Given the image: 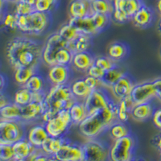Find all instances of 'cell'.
Listing matches in <instances>:
<instances>
[{"label":"cell","mask_w":161,"mask_h":161,"mask_svg":"<svg viewBox=\"0 0 161 161\" xmlns=\"http://www.w3.org/2000/svg\"><path fill=\"white\" fill-rule=\"evenodd\" d=\"M6 56L14 69L20 67L36 69L43 59V49L36 40L27 37H15L7 44Z\"/></svg>","instance_id":"1"},{"label":"cell","mask_w":161,"mask_h":161,"mask_svg":"<svg viewBox=\"0 0 161 161\" xmlns=\"http://www.w3.org/2000/svg\"><path fill=\"white\" fill-rule=\"evenodd\" d=\"M77 100L70 86L67 84L53 86L46 93L44 100V113L41 118L43 122H48L55 117L60 110H69Z\"/></svg>","instance_id":"2"},{"label":"cell","mask_w":161,"mask_h":161,"mask_svg":"<svg viewBox=\"0 0 161 161\" xmlns=\"http://www.w3.org/2000/svg\"><path fill=\"white\" fill-rule=\"evenodd\" d=\"M17 25L20 31L31 35L44 32L49 23L48 13L33 11L27 15H17Z\"/></svg>","instance_id":"3"},{"label":"cell","mask_w":161,"mask_h":161,"mask_svg":"<svg viewBox=\"0 0 161 161\" xmlns=\"http://www.w3.org/2000/svg\"><path fill=\"white\" fill-rule=\"evenodd\" d=\"M25 138L24 123L20 120L1 119L0 144H13Z\"/></svg>","instance_id":"4"},{"label":"cell","mask_w":161,"mask_h":161,"mask_svg":"<svg viewBox=\"0 0 161 161\" xmlns=\"http://www.w3.org/2000/svg\"><path fill=\"white\" fill-rule=\"evenodd\" d=\"M136 141L131 136L114 140L110 149V159L112 161H128L132 159Z\"/></svg>","instance_id":"5"},{"label":"cell","mask_w":161,"mask_h":161,"mask_svg":"<svg viewBox=\"0 0 161 161\" xmlns=\"http://www.w3.org/2000/svg\"><path fill=\"white\" fill-rule=\"evenodd\" d=\"M79 130L83 136L89 139H95L106 130H108L109 126L103 119L98 111L88 115L78 125Z\"/></svg>","instance_id":"6"},{"label":"cell","mask_w":161,"mask_h":161,"mask_svg":"<svg viewBox=\"0 0 161 161\" xmlns=\"http://www.w3.org/2000/svg\"><path fill=\"white\" fill-rule=\"evenodd\" d=\"M73 125L69 110H60L55 117L44 123L45 128L49 136L63 137Z\"/></svg>","instance_id":"7"},{"label":"cell","mask_w":161,"mask_h":161,"mask_svg":"<svg viewBox=\"0 0 161 161\" xmlns=\"http://www.w3.org/2000/svg\"><path fill=\"white\" fill-rule=\"evenodd\" d=\"M85 161H103L110 159V147L97 139H90L82 145Z\"/></svg>","instance_id":"8"},{"label":"cell","mask_w":161,"mask_h":161,"mask_svg":"<svg viewBox=\"0 0 161 161\" xmlns=\"http://www.w3.org/2000/svg\"><path fill=\"white\" fill-rule=\"evenodd\" d=\"M68 41L64 40L59 33H54L47 40L43 49V60L49 67L55 65L56 53L62 48L68 47Z\"/></svg>","instance_id":"9"},{"label":"cell","mask_w":161,"mask_h":161,"mask_svg":"<svg viewBox=\"0 0 161 161\" xmlns=\"http://www.w3.org/2000/svg\"><path fill=\"white\" fill-rule=\"evenodd\" d=\"M56 160L80 161L84 160V151L82 145L73 143L67 139L60 150L54 155Z\"/></svg>","instance_id":"10"},{"label":"cell","mask_w":161,"mask_h":161,"mask_svg":"<svg viewBox=\"0 0 161 161\" xmlns=\"http://www.w3.org/2000/svg\"><path fill=\"white\" fill-rule=\"evenodd\" d=\"M110 97L105 90L97 88L92 90L89 96L84 100L85 106L88 115L98 111L101 109L104 108L108 104Z\"/></svg>","instance_id":"11"},{"label":"cell","mask_w":161,"mask_h":161,"mask_svg":"<svg viewBox=\"0 0 161 161\" xmlns=\"http://www.w3.org/2000/svg\"><path fill=\"white\" fill-rule=\"evenodd\" d=\"M130 96L136 104L150 102L156 97V91L152 81L136 85L130 93Z\"/></svg>","instance_id":"12"},{"label":"cell","mask_w":161,"mask_h":161,"mask_svg":"<svg viewBox=\"0 0 161 161\" xmlns=\"http://www.w3.org/2000/svg\"><path fill=\"white\" fill-rule=\"evenodd\" d=\"M44 113V101H31V103L21 106V119L23 123H30L34 120L42 118Z\"/></svg>","instance_id":"13"},{"label":"cell","mask_w":161,"mask_h":161,"mask_svg":"<svg viewBox=\"0 0 161 161\" xmlns=\"http://www.w3.org/2000/svg\"><path fill=\"white\" fill-rule=\"evenodd\" d=\"M136 86L135 80L128 73H124L111 87L114 95L119 100L129 96Z\"/></svg>","instance_id":"14"},{"label":"cell","mask_w":161,"mask_h":161,"mask_svg":"<svg viewBox=\"0 0 161 161\" xmlns=\"http://www.w3.org/2000/svg\"><path fill=\"white\" fill-rule=\"evenodd\" d=\"M155 19V14L152 9L145 4H142L139 9L136 11V13L131 18L133 24L136 27L140 28H147Z\"/></svg>","instance_id":"15"},{"label":"cell","mask_w":161,"mask_h":161,"mask_svg":"<svg viewBox=\"0 0 161 161\" xmlns=\"http://www.w3.org/2000/svg\"><path fill=\"white\" fill-rule=\"evenodd\" d=\"M48 77L53 86L67 84L70 77L69 68L66 65L55 64L50 67Z\"/></svg>","instance_id":"16"},{"label":"cell","mask_w":161,"mask_h":161,"mask_svg":"<svg viewBox=\"0 0 161 161\" xmlns=\"http://www.w3.org/2000/svg\"><path fill=\"white\" fill-rule=\"evenodd\" d=\"M69 12L71 18H82L91 15L93 13L91 2L89 0H73L69 7Z\"/></svg>","instance_id":"17"},{"label":"cell","mask_w":161,"mask_h":161,"mask_svg":"<svg viewBox=\"0 0 161 161\" xmlns=\"http://www.w3.org/2000/svg\"><path fill=\"white\" fill-rule=\"evenodd\" d=\"M12 147L14 151V160L15 161L28 159L32 152L36 148V147L33 146L26 138L13 143Z\"/></svg>","instance_id":"18"},{"label":"cell","mask_w":161,"mask_h":161,"mask_svg":"<svg viewBox=\"0 0 161 161\" xmlns=\"http://www.w3.org/2000/svg\"><path fill=\"white\" fill-rule=\"evenodd\" d=\"M95 58L89 51L79 52L73 54L72 64L74 68L80 72H87L94 64Z\"/></svg>","instance_id":"19"},{"label":"cell","mask_w":161,"mask_h":161,"mask_svg":"<svg viewBox=\"0 0 161 161\" xmlns=\"http://www.w3.org/2000/svg\"><path fill=\"white\" fill-rule=\"evenodd\" d=\"M69 24L81 34H86L93 36L98 33L93 26L90 15L82 18H70Z\"/></svg>","instance_id":"20"},{"label":"cell","mask_w":161,"mask_h":161,"mask_svg":"<svg viewBox=\"0 0 161 161\" xmlns=\"http://www.w3.org/2000/svg\"><path fill=\"white\" fill-rule=\"evenodd\" d=\"M49 135L44 125H36L30 129L27 139L33 146L41 147L44 141L48 139Z\"/></svg>","instance_id":"21"},{"label":"cell","mask_w":161,"mask_h":161,"mask_svg":"<svg viewBox=\"0 0 161 161\" xmlns=\"http://www.w3.org/2000/svg\"><path fill=\"white\" fill-rule=\"evenodd\" d=\"M92 46V36L80 33L77 37L68 43V48L73 53L88 51Z\"/></svg>","instance_id":"22"},{"label":"cell","mask_w":161,"mask_h":161,"mask_svg":"<svg viewBox=\"0 0 161 161\" xmlns=\"http://www.w3.org/2000/svg\"><path fill=\"white\" fill-rule=\"evenodd\" d=\"M154 108L150 102L136 104L132 109L131 116L136 121H144L152 117Z\"/></svg>","instance_id":"23"},{"label":"cell","mask_w":161,"mask_h":161,"mask_svg":"<svg viewBox=\"0 0 161 161\" xmlns=\"http://www.w3.org/2000/svg\"><path fill=\"white\" fill-rule=\"evenodd\" d=\"M113 3L114 8L123 10L131 19L143 3L142 0H113Z\"/></svg>","instance_id":"24"},{"label":"cell","mask_w":161,"mask_h":161,"mask_svg":"<svg viewBox=\"0 0 161 161\" xmlns=\"http://www.w3.org/2000/svg\"><path fill=\"white\" fill-rule=\"evenodd\" d=\"M136 103L132 99L130 94L119 100V110H118V119L121 122L126 123L131 114V111Z\"/></svg>","instance_id":"25"},{"label":"cell","mask_w":161,"mask_h":161,"mask_svg":"<svg viewBox=\"0 0 161 161\" xmlns=\"http://www.w3.org/2000/svg\"><path fill=\"white\" fill-rule=\"evenodd\" d=\"M67 139H68L64 137V136H63V137L48 136V139L44 141V143L41 146V148L45 153L48 154V156L54 158V155L60 150V147L65 143Z\"/></svg>","instance_id":"26"},{"label":"cell","mask_w":161,"mask_h":161,"mask_svg":"<svg viewBox=\"0 0 161 161\" xmlns=\"http://www.w3.org/2000/svg\"><path fill=\"white\" fill-rule=\"evenodd\" d=\"M70 116H71L73 124L79 125L87 116L88 114L86 111L84 101L77 100L73 103L69 109Z\"/></svg>","instance_id":"27"},{"label":"cell","mask_w":161,"mask_h":161,"mask_svg":"<svg viewBox=\"0 0 161 161\" xmlns=\"http://www.w3.org/2000/svg\"><path fill=\"white\" fill-rule=\"evenodd\" d=\"M1 119L8 120H20L21 119V106L15 103H10L9 104L0 107Z\"/></svg>","instance_id":"28"},{"label":"cell","mask_w":161,"mask_h":161,"mask_svg":"<svg viewBox=\"0 0 161 161\" xmlns=\"http://www.w3.org/2000/svg\"><path fill=\"white\" fill-rule=\"evenodd\" d=\"M71 90L73 92V95L77 100L84 101L86 97H88L89 94L91 93L92 90L86 85L84 79L75 80L74 82L72 83L70 86Z\"/></svg>","instance_id":"29"},{"label":"cell","mask_w":161,"mask_h":161,"mask_svg":"<svg viewBox=\"0 0 161 161\" xmlns=\"http://www.w3.org/2000/svg\"><path fill=\"white\" fill-rule=\"evenodd\" d=\"M128 53V48L121 42H114L108 48V57L114 61L123 60Z\"/></svg>","instance_id":"30"},{"label":"cell","mask_w":161,"mask_h":161,"mask_svg":"<svg viewBox=\"0 0 161 161\" xmlns=\"http://www.w3.org/2000/svg\"><path fill=\"white\" fill-rule=\"evenodd\" d=\"M93 12L112 15L114 11L113 0H93L91 2Z\"/></svg>","instance_id":"31"},{"label":"cell","mask_w":161,"mask_h":161,"mask_svg":"<svg viewBox=\"0 0 161 161\" xmlns=\"http://www.w3.org/2000/svg\"><path fill=\"white\" fill-rule=\"evenodd\" d=\"M108 130L111 138L114 140L129 136V134H130L129 128L125 125V123L121 122L119 119L115 121L113 124L110 125Z\"/></svg>","instance_id":"32"},{"label":"cell","mask_w":161,"mask_h":161,"mask_svg":"<svg viewBox=\"0 0 161 161\" xmlns=\"http://www.w3.org/2000/svg\"><path fill=\"white\" fill-rule=\"evenodd\" d=\"M36 69L30 68V67H20L15 69L14 77L16 81L20 86H25L28 80L36 73Z\"/></svg>","instance_id":"33"},{"label":"cell","mask_w":161,"mask_h":161,"mask_svg":"<svg viewBox=\"0 0 161 161\" xmlns=\"http://www.w3.org/2000/svg\"><path fill=\"white\" fill-rule=\"evenodd\" d=\"M123 74H124V73L120 69L118 68L117 66H115V67H114V68L105 72L104 76H103V78L101 79V82H102V85H104V86H108V87L111 88L113 85Z\"/></svg>","instance_id":"34"},{"label":"cell","mask_w":161,"mask_h":161,"mask_svg":"<svg viewBox=\"0 0 161 161\" xmlns=\"http://www.w3.org/2000/svg\"><path fill=\"white\" fill-rule=\"evenodd\" d=\"M15 102L20 106H24L33 101V93L30 91L26 86H22L15 94Z\"/></svg>","instance_id":"35"},{"label":"cell","mask_w":161,"mask_h":161,"mask_svg":"<svg viewBox=\"0 0 161 161\" xmlns=\"http://www.w3.org/2000/svg\"><path fill=\"white\" fill-rule=\"evenodd\" d=\"M110 16L111 15H105V14H101V13L97 12H93L90 15L93 26H94V28L97 30V32H101L108 26L109 23H110Z\"/></svg>","instance_id":"36"},{"label":"cell","mask_w":161,"mask_h":161,"mask_svg":"<svg viewBox=\"0 0 161 161\" xmlns=\"http://www.w3.org/2000/svg\"><path fill=\"white\" fill-rule=\"evenodd\" d=\"M24 86H26L32 93L44 92V80L42 77V76L39 75V74L36 73L34 75L31 76V78L28 80V81L26 83Z\"/></svg>","instance_id":"37"},{"label":"cell","mask_w":161,"mask_h":161,"mask_svg":"<svg viewBox=\"0 0 161 161\" xmlns=\"http://www.w3.org/2000/svg\"><path fill=\"white\" fill-rule=\"evenodd\" d=\"M73 54L74 53L68 47L60 48L55 55L56 64L69 66L72 64Z\"/></svg>","instance_id":"38"},{"label":"cell","mask_w":161,"mask_h":161,"mask_svg":"<svg viewBox=\"0 0 161 161\" xmlns=\"http://www.w3.org/2000/svg\"><path fill=\"white\" fill-rule=\"evenodd\" d=\"M57 3L58 0H36L34 7L36 11L49 14L57 7Z\"/></svg>","instance_id":"39"},{"label":"cell","mask_w":161,"mask_h":161,"mask_svg":"<svg viewBox=\"0 0 161 161\" xmlns=\"http://www.w3.org/2000/svg\"><path fill=\"white\" fill-rule=\"evenodd\" d=\"M3 25L7 29L11 31H15L18 29L17 25V16L16 14L14 12H7L4 15H2Z\"/></svg>","instance_id":"40"},{"label":"cell","mask_w":161,"mask_h":161,"mask_svg":"<svg viewBox=\"0 0 161 161\" xmlns=\"http://www.w3.org/2000/svg\"><path fill=\"white\" fill-rule=\"evenodd\" d=\"M58 33L64 39V40H67L68 42L74 40V39H75L76 37H77V36L80 34V33H79L75 28H73V27H72L69 23L67 24L63 25L62 27L60 28Z\"/></svg>","instance_id":"41"},{"label":"cell","mask_w":161,"mask_h":161,"mask_svg":"<svg viewBox=\"0 0 161 161\" xmlns=\"http://www.w3.org/2000/svg\"><path fill=\"white\" fill-rule=\"evenodd\" d=\"M35 10L34 6L28 4L22 0H19V2L15 3V8L14 11L17 15H27Z\"/></svg>","instance_id":"42"},{"label":"cell","mask_w":161,"mask_h":161,"mask_svg":"<svg viewBox=\"0 0 161 161\" xmlns=\"http://www.w3.org/2000/svg\"><path fill=\"white\" fill-rule=\"evenodd\" d=\"M94 64L103 69L105 71L115 67V61L112 60L109 57H97L95 58Z\"/></svg>","instance_id":"43"},{"label":"cell","mask_w":161,"mask_h":161,"mask_svg":"<svg viewBox=\"0 0 161 161\" xmlns=\"http://www.w3.org/2000/svg\"><path fill=\"white\" fill-rule=\"evenodd\" d=\"M0 159L2 161L14 160L12 144H0Z\"/></svg>","instance_id":"44"},{"label":"cell","mask_w":161,"mask_h":161,"mask_svg":"<svg viewBox=\"0 0 161 161\" xmlns=\"http://www.w3.org/2000/svg\"><path fill=\"white\" fill-rule=\"evenodd\" d=\"M28 159L29 160H49V159H55L45 153L41 147H36V150L30 156V157L28 158Z\"/></svg>","instance_id":"45"},{"label":"cell","mask_w":161,"mask_h":161,"mask_svg":"<svg viewBox=\"0 0 161 161\" xmlns=\"http://www.w3.org/2000/svg\"><path fill=\"white\" fill-rule=\"evenodd\" d=\"M112 17L115 20V22L119 23V24H124L130 19V17L126 15L123 10L118 9V8H114Z\"/></svg>","instance_id":"46"},{"label":"cell","mask_w":161,"mask_h":161,"mask_svg":"<svg viewBox=\"0 0 161 161\" xmlns=\"http://www.w3.org/2000/svg\"><path fill=\"white\" fill-rule=\"evenodd\" d=\"M105 72L106 71L103 70V69H101L100 67L96 65L95 64H93L86 73H87V75L91 76V77H95V78L101 80L103 77V76H104Z\"/></svg>","instance_id":"47"},{"label":"cell","mask_w":161,"mask_h":161,"mask_svg":"<svg viewBox=\"0 0 161 161\" xmlns=\"http://www.w3.org/2000/svg\"><path fill=\"white\" fill-rule=\"evenodd\" d=\"M84 80L85 81H86V85L88 86V87L91 90H96V89H97L98 88L99 85L102 84L101 80L89 75H87V77H86V78H85Z\"/></svg>","instance_id":"48"},{"label":"cell","mask_w":161,"mask_h":161,"mask_svg":"<svg viewBox=\"0 0 161 161\" xmlns=\"http://www.w3.org/2000/svg\"><path fill=\"white\" fill-rule=\"evenodd\" d=\"M152 121H153L154 125L158 129L161 130V108L157 109L154 111L153 115H152Z\"/></svg>","instance_id":"49"},{"label":"cell","mask_w":161,"mask_h":161,"mask_svg":"<svg viewBox=\"0 0 161 161\" xmlns=\"http://www.w3.org/2000/svg\"><path fill=\"white\" fill-rule=\"evenodd\" d=\"M154 89L156 91V97L161 101V78H158L152 81Z\"/></svg>","instance_id":"50"},{"label":"cell","mask_w":161,"mask_h":161,"mask_svg":"<svg viewBox=\"0 0 161 161\" xmlns=\"http://www.w3.org/2000/svg\"><path fill=\"white\" fill-rule=\"evenodd\" d=\"M10 102L8 100V97H5L3 95V92H1V97H0V107H3V106H6V105L9 104Z\"/></svg>","instance_id":"51"},{"label":"cell","mask_w":161,"mask_h":161,"mask_svg":"<svg viewBox=\"0 0 161 161\" xmlns=\"http://www.w3.org/2000/svg\"><path fill=\"white\" fill-rule=\"evenodd\" d=\"M0 80H1V85H0V89H1V92L3 91L4 86L7 84V77L3 75V74H1L0 75Z\"/></svg>","instance_id":"52"},{"label":"cell","mask_w":161,"mask_h":161,"mask_svg":"<svg viewBox=\"0 0 161 161\" xmlns=\"http://www.w3.org/2000/svg\"><path fill=\"white\" fill-rule=\"evenodd\" d=\"M155 142H156V146L157 147L158 150H159L161 153V134H159V136L156 138Z\"/></svg>","instance_id":"53"},{"label":"cell","mask_w":161,"mask_h":161,"mask_svg":"<svg viewBox=\"0 0 161 161\" xmlns=\"http://www.w3.org/2000/svg\"><path fill=\"white\" fill-rule=\"evenodd\" d=\"M156 8H157V11H159V13L161 15V0H158L157 1Z\"/></svg>","instance_id":"54"},{"label":"cell","mask_w":161,"mask_h":161,"mask_svg":"<svg viewBox=\"0 0 161 161\" xmlns=\"http://www.w3.org/2000/svg\"><path fill=\"white\" fill-rule=\"evenodd\" d=\"M24 2L27 3L28 4H30L31 6H34L35 5V3H36V0H22Z\"/></svg>","instance_id":"55"},{"label":"cell","mask_w":161,"mask_h":161,"mask_svg":"<svg viewBox=\"0 0 161 161\" xmlns=\"http://www.w3.org/2000/svg\"><path fill=\"white\" fill-rule=\"evenodd\" d=\"M158 29H159V33H160V34H161V19H160V20H159V24H158Z\"/></svg>","instance_id":"56"},{"label":"cell","mask_w":161,"mask_h":161,"mask_svg":"<svg viewBox=\"0 0 161 161\" xmlns=\"http://www.w3.org/2000/svg\"><path fill=\"white\" fill-rule=\"evenodd\" d=\"M8 1H9V2H12V3H17V2H19V0H8Z\"/></svg>","instance_id":"57"},{"label":"cell","mask_w":161,"mask_h":161,"mask_svg":"<svg viewBox=\"0 0 161 161\" xmlns=\"http://www.w3.org/2000/svg\"><path fill=\"white\" fill-rule=\"evenodd\" d=\"M2 1H5V2H8V0H2Z\"/></svg>","instance_id":"58"},{"label":"cell","mask_w":161,"mask_h":161,"mask_svg":"<svg viewBox=\"0 0 161 161\" xmlns=\"http://www.w3.org/2000/svg\"><path fill=\"white\" fill-rule=\"evenodd\" d=\"M89 1H90V2H93V0H89Z\"/></svg>","instance_id":"59"},{"label":"cell","mask_w":161,"mask_h":161,"mask_svg":"<svg viewBox=\"0 0 161 161\" xmlns=\"http://www.w3.org/2000/svg\"><path fill=\"white\" fill-rule=\"evenodd\" d=\"M160 54H161V49H160Z\"/></svg>","instance_id":"60"},{"label":"cell","mask_w":161,"mask_h":161,"mask_svg":"<svg viewBox=\"0 0 161 161\" xmlns=\"http://www.w3.org/2000/svg\"><path fill=\"white\" fill-rule=\"evenodd\" d=\"M160 159H161V156H160Z\"/></svg>","instance_id":"61"}]
</instances>
